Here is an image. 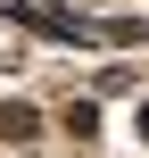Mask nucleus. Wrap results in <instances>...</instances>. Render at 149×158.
I'll return each mask as SVG.
<instances>
[{
  "mask_svg": "<svg viewBox=\"0 0 149 158\" xmlns=\"http://www.w3.org/2000/svg\"><path fill=\"white\" fill-rule=\"evenodd\" d=\"M133 125H141V133H149V108H141V117H133Z\"/></svg>",
  "mask_w": 149,
  "mask_h": 158,
  "instance_id": "f03ea898",
  "label": "nucleus"
},
{
  "mask_svg": "<svg viewBox=\"0 0 149 158\" xmlns=\"http://www.w3.org/2000/svg\"><path fill=\"white\" fill-rule=\"evenodd\" d=\"M33 33H50V42H116V25H83V17H58V0H8Z\"/></svg>",
  "mask_w": 149,
  "mask_h": 158,
  "instance_id": "f257e3e1",
  "label": "nucleus"
}]
</instances>
